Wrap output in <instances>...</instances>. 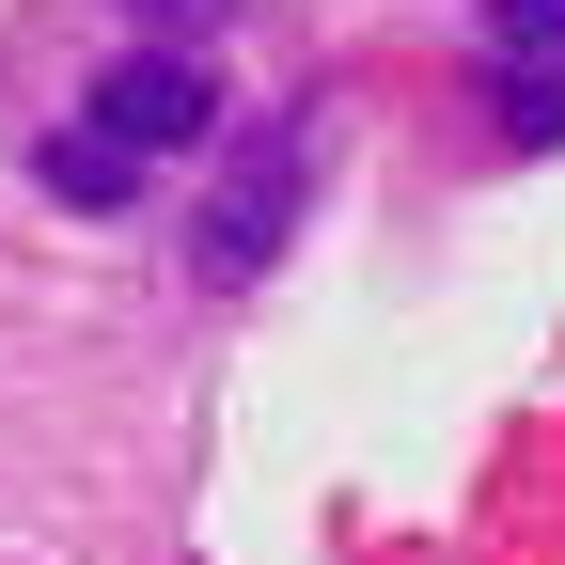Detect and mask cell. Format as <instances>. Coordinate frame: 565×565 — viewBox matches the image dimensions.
Wrapping results in <instances>:
<instances>
[{
    "label": "cell",
    "instance_id": "cell-1",
    "mask_svg": "<svg viewBox=\"0 0 565 565\" xmlns=\"http://www.w3.org/2000/svg\"><path fill=\"white\" fill-rule=\"evenodd\" d=\"M299 173H315V126H299V110L236 141L221 204H204V267H221V282H252V267H267L282 236H299Z\"/></svg>",
    "mask_w": 565,
    "mask_h": 565
},
{
    "label": "cell",
    "instance_id": "cell-2",
    "mask_svg": "<svg viewBox=\"0 0 565 565\" xmlns=\"http://www.w3.org/2000/svg\"><path fill=\"white\" fill-rule=\"evenodd\" d=\"M204 126H221V63H189V47H141L95 79V141H126V158H173Z\"/></svg>",
    "mask_w": 565,
    "mask_h": 565
},
{
    "label": "cell",
    "instance_id": "cell-3",
    "mask_svg": "<svg viewBox=\"0 0 565 565\" xmlns=\"http://www.w3.org/2000/svg\"><path fill=\"white\" fill-rule=\"evenodd\" d=\"M47 189H63V204H95V221H110V204H141V158L79 126V141H47Z\"/></svg>",
    "mask_w": 565,
    "mask_h": 565
},
{
    "label": "cell",
    "instance_id": "cell-4",
    "mask_svg": "<svg viewBox=\"0 0 565 565\" xmlns=\"http://www.w3.org/2000/svg\"><path fill=\"white\" fill-rule=\"evenodd\" d=\"M487 63H565V0H487Z\"/></svg>",
    "mask_w": 565,
    "mask_h": 565
},
{
    "label": "cell",
    "instance_id": "cell-5",
    "mask_svg": "<svg viewBox=\"0 0 565 565\" xmlns=\"http://www.w3.org/2000/svg\"><path fill=\"white\" fill-rule=\"evenodd\" d=\"M503 126L519 141H565V63H503Z\"/></svg>",
    "mask_w": 565,
    "mask_h": 565
}]
</instances>
